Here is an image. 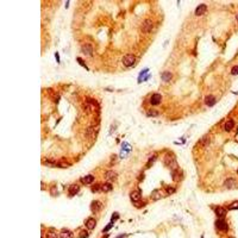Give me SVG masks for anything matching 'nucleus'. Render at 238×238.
<instances>
[{
  "mask_svg": "<svg viewBox=\"0 0 238 238\" xmlns=\"http://www.w3.org/2000/svg\"><path fill=\"white\" fill-rule=\"evenodd\" d=\"M163 162H164V164L167 167H169L170 169H176L177 168V163H176V156L172 152V151H169V152H167L164 154L163 156Z\"/></svg>",
  "mask_w": 238,
  "mask_h": 238,
  "instance_id": "f257e3e1",
  "label": "nucleus"
},
{
  "mask_svg": "<svg viewBox=\"0 0 238 238\" xmlns=\"http://www.w3.org/2000/svg\"><path fill=\"white\" fill-rule=\"evenodd\" d=\"M152 29H154V23H152L151 19H149V18L145 19V20L142 23V25H141V30H142V32H144V33L151 32Z\"/></svg>",
  "mask_w": 238,
  "mask_h": 238,
  "instance_id": "f03ea898",
  "label": "nucleus"
},
{
  "mask_svg": "<svg viewBox=\"0 0 238 238\" xmlns=\"http://www.w3.org/2000/svg\"><path fill=\"white\" fill-rule=\"evenodd\" d=\"M135 63H136V56L133 54H126L123 57V64L125 67H132Z\"/></svg>",
  "mask_w": 238,
  "mask_h": 238,
  "instance_id": "7ed1b4c3",
  "label": "nucleus"
},
{
  "mask_svg": "<svg viewBox=\"0 0 238 238\" xmlns=\"http://www.w3.org/2000/svg\"><path fill=\"white\" fill-rule=\"evenodd\" d=\"M214 225H216V229L219 230V231H224V232H226V231L229 230V226H227L226 221H225V219H223V218H219V219L216 220Z\"/></svg>",
  "mask_w": 238,
  "mask_h": 238,
  "instance_id": "20e7f679",
  "label": "nucleus"
},
{
  "mask_svg": "<svg viewBox=\"0 0 238 238\" xmlns=\"http://www.w3.org/2000/svg\"><path fill=\"white\" fill-rule=\"evenodd\" d=\"M161 101H162V95H161L160 93H154V94L151 95V98H150V104H151L152 106L160 105Z\"/></svg>",
  "mask_w": 238,
  "mask_h": 238,
  "instance_id": "39448f33",
  "label": "nucleus"
},
{
  "mask_svg": "<svg viewBox=\"0 0 238 238\" xmlns=\"http://www.w3.org/2000/svg\"><path fill=\"white\" fill-rule=\"evenodd\" d=\"M130 199L132 200V202H137V201H141L142 200V193L141 191H132L130 193Z\"/></svg>",
  "mask_w": 238,
  "mask_h": 238,
  "instance_id": "423d86ee",
  "label": "nucleus"
},
{
  "mask_svg": "<svg viewBox=\"0 0 238 238\" xmlns=\"http://www.w3.org/2000/svg\"><path fill=\"white\" fill-rule=\"evenodd\" d=\"M104 176H105V179H106L107 181H111V182H112V181H116V180H117L118 174H117L114 170H107Z\"/></svg>",
  "mask_w": 238,
  "mask_h": 238,
  "instance_id": "0eeeda50",
  "label": "nucleus"
},
{
  "mask_svg": "<svg viewBox=\"0 0 238 238\" xmlns=\"http://www.w3.org/2000/svg\"><path fill=\"white\" fill-rule=\"evenodd\" d=\"M214 212H216V214L218 216V218H224V217L226 216L227 208L221 207V206H216V207H214Z\"/></svg>",
  "mask_w": 238,
  "mask_h": 238,
  "instance_id": "6e6552de",
  "label": "nucleus"
},
{
  "mask_svg": "<svg viewBox=\"0 0 238 238\" xmlns=\"http://www.w3.org/2000/svg\"><path fill=\"white\" fill-rule=\"evenodd\" d=\"M79 191H80V186H79V184H76V183L70 184L69 188H68V195H69V196H74L75 194L79 193Z\"/></svg>",
  "mask_w": 238,
  "mask_h": 238,
  "instance_id": "1a4fd4ad",
  "label": "nucleus"
},
{
  "mask_svg": "<svg viewBox=\"0 0 238 238\" xmlns=\"http://www.w3.org/2000/svg\"><path fill=\"white\" fill-rule=\"evenodd\" d=\"M81 50H82V53L86 56H88V57H92V56H93V46H92L91 44H85V45H82Z\"/></svg>",
  "mask_w": 238,
  "mask_h": 238,
  "instance_id": "9d476101",
  "label": "nucleus"
},
{
  "mask_svg": "<svg viewBox=\"0 0 238 238\" xmlns=\"http://www.w3.org/2000/svg\"><path fill=\"white\" fill-rule=\"evenodd\" d=\"M206 10H207V6L205 5V4H200L195 11H194V14L196 16V17H199V16H202L204 13H206Z\"/></svg>",
  "mask_w": 238,
  "mask_h": 238,
  "instance_id": "9b49d317",
  "label": "nucleus"
},
{
  "mask_svg": "<svg viewBox=\"0 0 238 238\" xmlns=\"http://www.w3.org/2000/svg\"><path fill=\"white\" fill-rule=\"evenodd\" d=\"M236 180L235 179H232V177H229L227 180H225L224 181V187L225 188H227V189H232V188H235V187H237L236 186Z\"/></svg>",
  "mask_w": 238,
  "mask_h": 238,
  "instance_id": "f8f14e48",
  "label": "nucleus"
},
{
  "mask_svg": "<svg viewBox=\"0 0 238 238\" xmlns=\"http://www.w3.org/2000/svg\"><path fill=\"white\" fill-rule=\"evenodd\" d=\"M172 176H173V180L174 181H181L182 180V176H183V172L181 169H175L174 172H173V174H172Z\"/></svg>",
  "mask_w": 238,
  "mask_h": 238,
  "instance_id": "ddd939ff",
  "label": "nucleus"
},
{
  "mask_svg": "<svg viewBox=\"0 0 238 238\" xmlns=\"http://www.w3.org/2000/svg\"><path fill=\"white\" fill-rule=\"evenodd\" d=\"M85 225H86V227H87V229L92 231L93 229H95V226H97V220L94 219V218H88V219L86 220Z\"/></svg>",
  "mask_w": 238,
  "mask_h": 238,
  "instance_id": "4468645a",
  "label": "nucleus"
},
{
  "mask_svg": "<svg viewBox=\"0 0 238 238\" xmlns=\"http://www.w3.org/2000/svg\"><path fill=\"white\" fill-rule=\"evenodd\" d=\"M205 105H207L208 107H211V106H213L214 104H216V101H217V99H216V97L214 95H212V94H210V95H207L206 98H205Z\"/></svg>",
  "mask_w": 238,
  "mask_h": 238,
  "instance_id": "2eb2a0df",
  "label": "nucleus"
},
{
  "mask_svg": "<svg viewBox=\"0 0 238 238\" xmlns=\"http://www.w3.org/2000/svg\"><path fill=\"white\" fill-rule=\"evenodd\" d=\"M101 206H102V205H101L100 201H98V200H94V201L91 204V210H92V212H93V213H98V212L100 211Z\"/></svg>",
  "mask_w": 238,
  "mask_h": 238,
  "instance_id": "dca6fc26",
  "label": "nucleus"
},
{
  "mask_svg": "<svg viewBox=\"0 0 238 238\" xmlns=\"http://www.w3.org/2000/svg\"><path fill=\"white\" fill-rule=\"evenodd\" d=\"M98 130H99V124H97L95 126H91V128H88V130H87V136H88V137H89V136L95 137V136H97Z\"/></svg>",
  "mask_w": 238,
  "mask_h": 238,
  "instance_id": "f3484780",
  "label": "nucleus"
},
{
  "mask_svg": "<svg viewBox=\"0 0 238 238\" xmlns=\"http://www.w3.org/2000/svg\"><path fill=\"white\" fill-rule=\"evenodd\" d=\"M60 238H73V232L68 229H62L60 233Z\"/></svg>",
  "mask_w": 238,
  "mask_h": 238,
  "instance_id": "a211bd4d",
  "label": "nucleus"
},
{
  "mask_svg": "<svg viewBox=\"0 0 238 238\" xmlns=\"http://www.w3.org/2000/svg\"><path fill=\"white\" fill-rule=\"evenodd\" d=\"M235 126V120L233 119H229L225 124H224V130L226 131V132H230L232 129Z\"/></svg>",
  "mask_w": 238,
  "mask_h": 238,
  "instance_id": "6ab92c4d",
  "label": "nucleus"
},
{
  "mask_svg": "<svg viewBox=\"0 0 238 238\" xmlns=\"http://www.w3.org/2000/svg\"><path fill=\"white\" fill-rule=\"evenodd\" d=\"M161 79H162L163 82H169L173 79V74L170 73V72H163L162 75H161Z\"/></svg>",
  "mask_w": 238,
  "mask_h": 238,
  "instance_id": "aec40b11",
  "label": "nucleus"
},
{
  "mask_svg": "<svg viewBox=\"0 0 238 238\" xmlns=\"http://www.w3.org/2000/svg\"><path fill=\"white\" fill-rule=\"evenodd\" d=\"M93 181H94V176L93 175H86L85 177H82L81 179V182L83 183V184H92L93 183Z\"/></svg>",
  "mask_w": 238,
  "mask_h": 238,
  "instance_id": "412c9836",
  "label": "nucleus"
},
{
  "mask_svg": "<svg viewBox=\"0 0 238 238\" xmlns=\"http://www.w3.org/2000/svg\"><path fill=\"white\" fill-rule=\"evenodd\" d=\"M112 189H113V187H112V184L110 182H105L101 184V192L107 193V192H111Z\"/></svg>",
  "mask_w": 238,
  "mask_h": 238,
  "instance_id": "4be33fe9",
  "label": "nucleus"
},
{
  "mask_svg": "<svg viewBox=\"0 0 238 238\" xmlns=\"http://www.w3.org/2000/svg\"><path fill=\"white\" fill-rule=\"evenodd\" d=\"M163 196H165V195L164 194H161V191H158V189L154 191L152 194H151V199H152V200H158V199H161V198H163Z\"/></svg>",
  "mask_w": 238,
  "mask_h": 238,
  "instance_id": "5701e85b",
  "label": "nucleus"
},
{
  "mask_svg": "<svg viewBox=\"0 0 238 238\" xmlns=\"http://www.w3.org/2000/svg\"><path fill=\"white\" fill-rule=\"evenodd\" d=\"M175 192H176V188H175V187H173V186H167V187H165V189H164L165 196H169V195L174 194Z\"/></svg>",
  "mask_w": 238,
  "mask_h": 238,
  "instance_id": "b1692460",
  "label": "nucleus"
},
{
  "mask_svg": "<svg viewBox=\"0 0 238 238\" xmlns=\"http://www.w3.org/2000/svg\"><path fill=\"white\" fill-rule=\"evenodd\" d=\"M199 143L201 144L202 147H207V145L210 144V136H208V135H206V136H202L201 139L199 141Z\"/></svg>",
  "mask_w": 238,
  "mask_h": 238,
  "instance_id": "393cba45",
  "label": "nucleus"
},
{
  "mask_svg": "<svg viewBox=\"0 0 238 238\" xmlns=\"http://www.w3.org/2000/svg\"><path fill=\"white\" fill-rule=\"evenodd\" d=\"M45 238H58V236L56 235V232H54V231H49L45 235Z\"/></svg>",
  "mask_w": 238,
  "mask_h": 238,
  "instance_id": "a878e982",
  "label": "nucleus"
},
{
  "mask_svg": "<svg viewBox=\"0 0 238 238\" xmlns=\"http://www.w3.org/2000/svg\"><path fill=\"white\" fill-rule=\"evenodd\" d=\"M227 210H238V200L235 202H232L231 205H229Z\"/></svg>",
  "mask_w": 238,
  "mask_h": 238,
  "instance_id": "bb28decb",
  "label": "nucleus"
},
{
  "mask_svg": "<svg viewBox=\"0 0 238 238\" xmlns=\"http://www.w3.org/2000/svg\"><path fill=\"white\" fill-rule=\"evenodd\" d=\"M147 116L148 117H157L158 116V112L157 111H148Z\"/></svg>",
  "mask_w": 238,
  "mask_h": 238,
  "instance_id": "cd10ccee",
  "label": "nucleus"
},
{
  "mask_svg": "<svg viewBox=\"0 0 238 238\" xmlns=\"http://www.w3.org/2000/svg\"><path fill=\"white\" fill-rule=\"evenodd\" d=\"M155 160H156V156H151V157H150V160L148 161L149 163H147V167H148V168H150L151 165L154 164V162H155Z\"/></svg>",
  "mask_w": 238,
  "mask_h": 238,
  "instance_id": "c85d7f7f",
  "label": "nucleus"
},
{
  "mask_svg": "<svg viewBox=\"0 0 238 238\" xmlns=\"http://www.w3.org/2000/svg\"><path fill=\"white\" fill-rule=\"evenodd\" d=\"M100 189H101V186H100V184H94V186H92V192H93V193L99 192Z\"/></svg>",
  "mask_w": 238,
  "mask_h": 238,
  "instance_id": "c756f323",
  "label": "nucleus"
},
{
  "mask_svg": "<svg viewBox=\"0 0 238 238\" xmlns=\"http://www.w3.org/2000/svg\"><path fill=\"white\" fill-rule=\"evenodd\" d=\"M76 61H77L79 63L81 64V65H82L83 68H86V69H88V67H87V64L85 63V61H83L82 58H80V57H77V58H76Z\"/></svg>",
  "mask_w": 238,
  "mask_h": 238,
  "instance_id": "7c9ffc66",
  "label": "nucleus"
},
{
  "mask_svg": "<svg viewBox=\"0 0 238 238\" xmlns=\"http://www.w3.org/2000/svg\"><path fill=\"white\" fill-rule=\"evenodd\" d=\"M118 218H119V214H118V213H117V212H114V213L112 214V218H111V219H112V220H111V223H114V221H116V220L118 219Z\"/></svg>",
  "mask_w": 238,
  "mask_h": 238,
  "instance_id": "2f4dec72",
  "label": "nucleus"
},
{
  "mask_svg": "<svg viewBox=\"0 0 238 238\" xmlns=\"http://www.w3.org/2000/svg\"><path fill=\"white\" fill-rule=\"evenodd\" d=\"M79 236H80V238H87L88 237V232H86V231H80Z\"/></svg>",
  "mask_w": 238,
  "mask_h": 238,
  "instance_id": "473e14b6",
  "label": "nucleus"
},
{
  "mask_svg": "<svg viewBox=\"0 0 238 238\" xmlns=\"http://www.w3.org/2000/svg\"><path fill=\"white\" fill-rule=\"evenodd\" d=\"M231 74H232V75H237L238 74V65H235V67L231 69Z\"/></svg>",
  "mask_w": 238,
  "mask_h": 238,
  "instance_id": "72a5a7b5",
  "label": "nucleus"
},
{
  "mask_svg": "<svg viewBox=\"0 0 238 238\" xmlns=\"http://www.w3.org/2000/svg\"><path fill=\"white\" fill-rule=\"evenodd\" d=\"M112 225H113V223H111V224H108V225H106V226H105V229L102 230V231H104V232H107V231L112 227Z\"/></svg>",
  "mask_w": 238,
  "mask_h": 238,
  "instance_id": "f704fd0d",
  "label": "nucleus"
},
{
  "mask_svg": "<svg viewBox=\"0 0 238 238\" xmlns=\"http://www.w3.org/2000/svg\"><path fill=\"white\" fill-rule=\"evenodd\" d=\"M133 205L136 206V207H142L143 205H144V202H141V201H137V202H133Z\"/></svg>",
  "mask_w": 238,
  "mask_h": 238,
  "instance_id": "c9c22d12",
  "label": "nucleus"
},
{
  "mask_svg": "<svg viewBox=\"0 0 238 238\" xmlns=\"http://www.w3.org/2000/svg\"><path fill=\"white\" fill-rule=\"evenodd\" d=\"M55 56H56V61H57V62L60 63V57H58V53H56Z\"/></svg>",
  "mask_w": 238,
  "mask_h": 238,
  "instance_id": "e433bc0d",
  "label": "nucleus"
},
{
  "mask_svg": "<svg viewBox=\"0 0 238 238\" xmlns=\"http://www.w3.org/2000/svg\"><path fill=\"white\" fill-rule=\"evenodd\" d=\"M125 236H126V235H121V236H118L117 238H123V237H125Z\"/></svg>",
  "mask_w": 238,
  "mask_h": 238,
  "instance_id": "4c0bfd02",
  "label": "nucleus"
},
{
  "mask_svg": "<svg viewBox=\"0 0 238 238\" xmlns=\"http://www.w3.org/2000/svg\"><path fill=\"white\" fill-rule=\"evenodd\" d=\"M236 19H237V22H238V14H237V16H236Z\"/></svg>",
  "mask_w": 238,
  "mask_h": 238,
  "instance_id": "58836bf2",
  "label": "nucleus"
},
{
  "mask_svg": "<svg viewBox=\"0 0 238 238\" xmlns=\"http://www.w3.org/2000/svg\"><path fill=\"white\" fill-rule=\"evenodd\" d=\"M201 238H204V236H201Z\"/></svg>",
  "mask_w": 238,
  "mask_h": 238,
  "instance_id": "ea45409f",
  "label": "nucleus"
},
{
  "mask_svg": "<svg viewBox=\"0 0 238 238\" xmlns=\"http://www.w3.org/2000/svg\"><path fill=\"white\" fill-rule=\"evenodd\" d=\"M230 238H233V237H230Z\"/></svg>",
  "mask_w": 238,
  "mask_h": 238,
  "instance_id": "a19ab883",
  "label": "nucleus"
},
{
  "mask_svg": "<svg viewBox=\"0 0 238 238\" xmlns=\"http://www.w3.org/2000/svg\"><path fill=\"white\" fill-rule=\"evenodd\" d=\"M237 173H238V170H237Z\"/></svg>",
  "mask_w": 238,
  "mask_h": 238,
  "instance_id": "79ce46f5",
  "label": "nucleus"
}]
</instances>
